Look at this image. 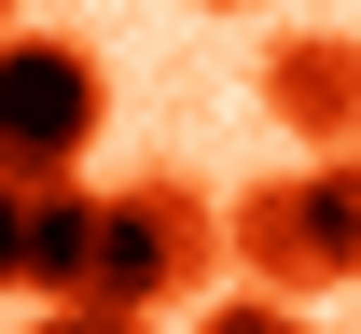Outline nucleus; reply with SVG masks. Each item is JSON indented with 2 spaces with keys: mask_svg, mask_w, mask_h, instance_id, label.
Wrapping results in <instances>:
<instances>
[{
  "mask_svg": "<svg viewBox=\"0 0 361 334\" xmlns=\"http://www.w3.org/2000/svg\"><path fill=\"white\" fill-rule=\"evenodd\" d=\"M195 334H319V321H306V306H278V292H209Z\"/></svg>",
  "mask_w": 361,
  "mask_h": 334,
  "instance_id": "nucleus-7",
  "label": "nucleus"
},
{
  "mask_svg": "<svg viewBox=\"0 0 361 334\" xmlns=\"http://www.w3.org/2000/svg\"><path fill=\"white\" fill-rule=\"evenodd\" d=\"M223 279H236V292H278V306L334 292V279H319V251H306V195H292V167L250 181V195H223Z\"/></svg>",
  "mask_w": 361,
  "mask_h": 334,
  "instance_id": "nucleus-4",
  "label": "nucleus"
},
{
  "mask_svg": "<svg viewBox=\"0 0 361 334\" xmlns=\"http://www.w3.org/2000/svg\"><path fill=\"white\" fill-rule=\"evenodd\" d=\"M97 126H111V70L70 28H14L0 42V181H84Z\"/></svg>",
  "mask_w": 361,
  "mask_h": 334,
  "instance_id": "nucleus-2",
  "label": "nucleus"
},
{
  "mask_svg": "<svg viewBox=\"0 0 361 334\" xmlns=\"http://www.w3.org/2000/svg\"><path fill=\"white\" fill-rule=\"evenodd\" d=\"M14 28H28V0H0V42H14Z\"/></svg>",
  "mask_w": 361,
  "mask_h": 334,
  "instance_id": "nucleus-10",
  "label": "nucleus"
},
{
  "mask_svg": "<svg viewBox=\"0 0 361 334\" xmlns=\"http://www.w3.org/2000/svg\"><path fill=\"white\" fill-rule=\"evenodd\" d=\"M0 306H14V181H0Z\"/></svg>",
  "mask_w": 361,
  "mask_h": 334,
  "instance_id": "nucleus-9",
  "label": "nucleus"
},
{
  "mask_svg": "<svg viewBox=\"0 0 361 334\" xmlns=\"http://www.w3.org/2000/svg\"><path fill=\"white\" fill-rule=\"evenodd\" d=\"M292 195H306V251H319V279L361 292V140L319 153V167H292Z\"/></svg>",
  "mask_w": 361,
  "mask_h": 334,
  "instance_id": "nucleus-6",
  "label": "nucleus"
},
{
  "mask_svg": "<svg viewBox=\"0 0 361 334\" xmlns=\"http://www.w3.org/2000/svg\"><path fill=\"white\" fill-rule=\"evenodd\" d=\"M84 223H97L84 181H14V292H28V306H70V279H84Z\"/></svg>",
  "mask_w": 361,
  "mask_h": 334,
  "instance_id": "nucleus-5",
  "label": "nucleus"
},
{
  "mask_svg": "<svg viewBox=\"0 0 361 334\" xmlns=\"http://www.w3.org/2000/svg\"><path fill=\"white\" fill-rule=\"evenodd\" d=\"M250 97H264L278 140L348 153L361 140V28H278V42L250 56Z\"/></svg>",
  "mask_w": 361,
  "mask_h": 334,
  "instance_id": "nucleus-3",
  "label": "nucleus"
},
{
  "mask_svg": "<svg viewBox=\"0 0 361 334\" xmlns=\"http://www.w3.org/2000/svg\"><path fill=\"white\" fill-rule=\"evenodd\" d=\"M223 292V195L195 181H111L84 223V279L70 306H111V321H167V306H209Z\"/></svg>",
  "mask_w": 361,
  "mask_h": 334,
  "instance_id": "nucleus-1",
  "label": "nucleus"
},
{
  "mask_svg": "<svg viewBox=\"0 0 361 334\" xmlns=\"http://www.w3.org/2000/svg\"><path fill=\"white\" fill-rule=\"evenodd\" d=\"M14 334H153V321H111V306H28Z\"/></svg>",
  "mask_w": 361,
  "mask_h": 334,
  "instance_id": "nucleus-8",
  "label": "nucleus"
},
{
  "mask_svg": "<svg viewBox=\"0 0 361 334\" xmlns=\"http://www.w3.org/2000/svg\"><path fill=\"white\" fill-rule=\"evenodd\" d=\"M195 14H264V0H195Z\"/></svg>",
  "mask_w": 361,
  "mask_h": 334,
  "instance_id": "nucleus-11",
  "label": "nucleus"
}]
</instances>
